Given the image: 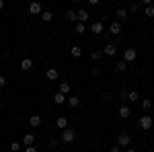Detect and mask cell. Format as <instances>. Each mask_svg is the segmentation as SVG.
<instances>
[{"label": "cell", "mask_w": 154, "mask_h": 152, "mask_svg": "<svg viewBox=\"0 0 154 152\" xmlns=\"http://www.w3.org/2000/svg\"><path fill=\"white\" fill-rule=\"evenodd\" d=\"M152 126H154V119L150 115H142V117H140V128H142L144 132L152 129Z\"/></svg>", "instance_id": "cell-1"}, {"label": "cell", "mask_w": 154, "mask_h": 152, "mask_svg": "<svg viewBox=\"0 0 154 152\" xmlns=\"http://www.w3.org/2000/svg\"><path fill=\"white\" fill-rule=\"evenodd\" d=\"M136 58H138V49H136V47H128V49L123 51V62L130 64V62H134Z\"/></svg>", "instance_id": "cell-2"}, {"label": "cell", "mask_w": 154, "mask_h": 152, "mask_svg": "<svg viewBox=\"0 0 154 152\" xmlns=\"http://www.w3.org/2000/svg\"><path fill=\"white\" fill-rule=\"evenodd\" d=\"M62 140L66 142V144L74 142V140H76V132H74V129H70V128H66L64 132H62Z\"/></svg>", "instance_id": "cell-3"}, {"label": "cell", "mask_w": 154, "mask_h": 152, "mask_svg": "<svg viewBox=\"0 0 154 152\" xmlns=\"http://www.w3.org/2000/svg\"><path fill=\"white\" fill-rule=\"evenodd\" d=\"M130 142H131L130 134H119V136H117V146H119V148H128Z\"/></svg>", "instance_id": "cell-4"}, {"label": "cell", "mask_w": 154, "mask_h": 152, "mask_svg": "<svg viewBox=\"0 0 154 152\" xmlns=\"http://www.w3.org/2000/svg\"><path fill=\"white\" fill-rule=\"evenodd\" d=\"M29 12H31V14H39V17H41V12H43V6H41V2H31V4H29Z\"/></svg>", "instance_id": "cell-5"}, {"label": "cell", "mask_w": 154, "mask_h": 152, "mask_svg": "<svg viewBox=\"0 0 154 152\" xmlns=\"http://www.w3.org/2000/svg\"><path fill=\"white\" fill-rule=\"evenodd\" d=\"M105 31V25L101 23V21H95V23L91 25V33H95V35H101Z\"/></svg>", "instance_id": "cell-6"}, {"label": "cell", "mask_w": 154, "mask_h": 152, "mask_svg": "<svg viewBox=\"0 0 154 152\" xmlns=\"http://www.w3.org/2000/svg\"><path fill=\"white\" fill-rule=\"evenodd\" d=\"M56 128L64 132V129L68 128V117H66V115H60L58 119H56Z\"/></svg>", "instance_id": "cell-7"}, {"label": "cell", "mask_w": 154, "mask_h": 152, "mask_svg": "<svg viewBox=\"0 0 154 152\" xmlns=\"http://www.w3.org/2000/svg\"><path fill=\"white\" fill-rule=\"evenodd\" d=\"M54 103H56V105H64V103H68V97H66V95H62L58 91V93L54 95Z\"/></svg>", "instance_id": "cell-8"}, {"label": "cell", "mask_w": 154, "mask_h": 152, "mask_svg": "<svg viewBox=\"0 0 154 152\" xmlns=\"http://www.w3.org/2000/svg\"><path fill=\"white\" fill-rule=\"evenodd\" d=\"M103 54H105V56H115V54H117V47L113 45V43H105V47H103Z\"/></svg>", "instance_id": "cell-9"}, {"label": "cell", "mask_w": 154, "mask_h": 152, "mask_svg": "<svg viewBox=\"0 0 154 152\" xmlns=\"http://www.w3.org/2000/svg\"><path fill=\"white\" fill-rule=\"evenodd\" d=\"M31 68H33V60H29V58L21 60V70H23V72H29Z\"/></svg>", "instance_id": "cell-10"}, {"label": "cell", "mask_w": 154, "mask_h": 152, "mask_svg": "<svg viewBox=\"0 0 154 152\" xmlns=\"http://www.w3.org/2000/svg\"><path fill=\"white\" fill-rule=\"evenodd\" d=\"M76 14H78V23H82V25L88 23V17H91V14H88V11H84V8H82V11H78Z\"/></svg>", "instance_id": "cell-11"}, {"label": "cell", "mask_w": 154, "mask_h": 152, "mask_svg": "<svg viewBox=\"0 0 154 152\" xmlns=\"http://www.w3.org/2000/svg\"><path fill=\"white\" fill-rule=\"evenodd\" d=\"M33 144H35V136H33V134H25L23 136V146L27 148V146H33Z\"/></svg>", "instance_id": "cell-12"}, {"label": "cell", "mask_w": 154, "mask_h": 152, "mask_svg": "<svg viewBox=\"0 0 154 152\" xmlns=\"http://www.w3.org/2000/svg\"><path fill=\"white\" fill-rule=\"evenodd\" d=\"M109 33L119 35V33H121V23H117V21H115V23H111V25H109Z\"/></svg>", "instance_id": "cell-13"}, {"label": "cell", "mask_w": 154, "mask_h": 152, "mask_svg": "<svg viewBox=\"0 0 154 152\" xmlns=\"http://www.w3.org/2000/svg\"><path fill=\"white\" fill-rule=\"evenodd\" d=\"M45 76H48V80H58V76H60L58 68H49V70L45 72Z\"/></svg>", "instance_id": "cell-14"}, {"label": "cell", "mask_w": 154, "mask_h": 152, "mask_svg": "<svg viewBox=\"0 0 154 152\" xmlns=\"http://www.w3.org/2000/svg\"><path fill=\"white\" fill-rule=\"evenodd\" d=\"M41 121H43L41 115H31V117H29V123H31L33 128H39V126H41Z\"/></svg>", "instance_id": "cell-15"}, {"label": "cell", "mask_w": 154, "mask_h": 152, "mask_svg": "<svg viewBox=\"0 0 154 152\" xmlns=\"http://www.w3.org/2000/svg\"><path fill=\"white\" fill-rule=\"evenodd\" d=\"M70 54H72V58H80V56H82V47L80 45H72Z\"/></svg>", "instance_id": "cell-16"}, {"label": "cell", "mask_w": 154, "mask_h": 152, "mask_svg": "<svg viewBox=\"0 0 154 152\" xmlns=\"http://www.w3.org/2000/svg\"><path fill=\"white\" fill-rule=\"evenodd\" d=\"M130 113H131V109H130L128 105H121V107H119V115H121V119L130 117Z\"/></svg>", "instance_id": "cell-17"}, {"label": "cell", "mask_w": 154, "mask_h": 152, "mask_svg": "<svg viewBox=\"0 0 154 152\" xmlns=\"http://www.w3.org/2000/svg\"><path fill=\"white\" fill-rule=\"evenodd\" d=\"M113 68H115V72H125V68H128V62H123V60H121V62H117Z\"/></svg>", "instance_id": "cell-18"}, {"label": "cell", "mask_w": 154, "mask_h": 152, "mask_svg": "<svg viewBox=\"0 0 154 152\" xmlns=\"http://www.w3.org/2000/svg\"><path fill=\"white\" fill-rule=\"evenodd\" d=\"M68 105H70V107H78V105H80V99L74 97V95H70V97H68Z\"/></svg>", "instance_id": "cell-19"}, {"label": "cell", "mask_w": 154, "mask_h": 152, "mask_svg": "<svg viewBox=\"0 0 154 152\" xmlns=\"http://www.w3.org/2000/svg\"><path fill=\"white\" fill-rule=\"evenodd\" d=\"M101 56H103V49H95V51H91V60H93V62H99Z\"/></svg>", "instance_id": "cell-20"}, {"label": "cell", "mask_w": 154, "mask_h": 152, "mask_svg": "<svg viewBox=\"0 0 154 152\" xmlns=\"http://www.w3.org/2000/svg\"><path fill=\"white\" fill-rule=\"evenodd\" d=\"M66 19H68V21H72V23H78V14H76L74 11H68V12H66Z\"/></svg>", "instance_id": "cell-21"}, {"label": "cell", "mask_w": 154, "mask_h": 152, "mask_svg": "<svg viewBox=\"0 0 154 152\" xmlns=\"http://www.w3.org/2000/svg\"><path fill=\"white\" fill-rule=\"evenodd\" d=\"M60 93L68 95V93H70V84H68V82H60Z\"/></svg>", "instance_id": "cell-22"}, {"label": "cell", "mask_w": 154, "mask_h": 152, "mask_svg": "<svg viewBox=\"0 0 154 152\" xmlns=\"http://www.w3.org/2000/svg\"><path fill=\"white\" fill-rule=\"evenodd\" d=\"M51 19H54V14H51L49 11H43V12H41V21H45V23H49Z\"/></svg>", "instance_id": "cell-23"}, {"label": "cell", "mask_w": 154, "mask_h": 152, "mask_svg": "<svg viewBox=\"0 0 154 152\" xmlns=\"http://www.w3.org/2000/svg\"><path fill=\"white\" fill-rule=\"evenodd\" d=\"M115 17H119V19L123 21V19L128 17V8H117V11H115Z\"/></svg>", "instance_id": "cell-24"}, {"label": "cell", "mask_w": 154, "mask_h": 152, "mask_svg": "<svg viewBox=\"0 0 154 152\" xmlns=\"http://www.w3.org/2000/svg\"><path fill=\"white\" fill-rule=\"evenodd\" d=\"M74 31H76L78 35H82L84 31H86V25H82V23H76V27H74Z\"/></svg>", "instance_id": "cell-25"}, {"label": "cell", "mask_w": 154, "mask_h": 152, "mask_svg": "<svg viewBox=\"0 0 154 152\" xmlns=\"http://www.w3.org/2000/svg\"><path fill=\"white\" fill-rule=\"evenodd\" d=\"M140 11V4H138V2H131L130 6H128V12H138Z\"/></svg>", "instance_id": "cell-26"}, {"label": "cell", "mask_w": 154, "mask_h": 152, "mask_svg": "<svg viewBox=\"0 0 154 152\" xmlns=\"http://www.w3.org/2000/svg\"><path fill=\"white\" fill-rule=\"evenodd\" d=\"M138 99H140V97H138V93H136V91H130V95H128V101H131V103H136Z\"/></svg>", "instance_id": "cell-27"}, {"label": "cell", "mask_w": 154, "mask_h": 152, "mask_svg": "<svg viewBox=\"0 0 154 152\" xmlns=\"http://www.w3.org/2000/svg\"><path fill=\"white\" fill-rule=\"evenodd\" d=\"M11 150L12 152H19V150H21V142H12V144H11Z\"/></svg>", "instance_id": "cell-28"}, {"label": "cell", "mask_w": 154, "mask_h": 152, "mask_svg": "<svg viewBox=\"0 0 154 152\" xmlns=\"http://www.w3.org/2000/svg\"><path fill=\"white\" fill-rule=\"evenodd\" d=\"M142 107H144V109H150V107H152V99H144Z\"/></svg>", "instance_id": "cell-29"}, {"label": "cell", "mask_w": 154, "mask_h": 152, "mask_svg": "<svg viewBox=\"0 0 154 152\" xmlns=\"http://www.w3.org/2000/svg\"><path fill=\"white\" fill-rule=\"evenodd\" d=\"M144 14H146V17H154V6H146Z\"/></svg>", "instance_id": "cell-30"}, {"label": "cell", "mask_w": 154, "mask_h": 152, "mask_svg": "<svg viewBox=\"0 0 154 152\" xmlns=\"http://www.w3.org/2000/svg\"><path fill=\"white\" fill-rule=\"evenodd\" d=\"M128 95H130V91L121 88V91H119V99H128Z\"/></svg>", "instance_id": "cell-31"}, {"label": "cell", "mask_w": 154, "mask_h": 152, "mask_svg": "<svg viewBox=\"0 0 154 152\" xmlns=\"http://www.w3.org/2000/svg\"><path fill=\"white\" fill-rule=\"evenodd\" d=\"M25 152H39V150H37L35 146H27V148H25Z\"/></svg>", "instance_id": "cell-32"}, {"label": "cell", "mask_w": 154, "mask_h": 152, "mask_svg": "<svg viewBox=\"0 0 154 152\" xmlns=\"http://www.w3.org/2000/svg\"><path fill=\"white\" fill-rule=\"evenodd\" d=\"M109 152H121V148L119 146H113V148H109Z\"/></svg>", "instance_id": "cell-33"}, {"label": "cell", "mask_w": 154, "mask_h": 152, "mask_svg": "<svg viewBox=\"0 0 154 152\" xmlns=\"http://www.w3.org/2000/svg\"><path fill=\"white\" fill-rule=\"evenodd\" d=\"M4 84H6V78H4V76L0 74V86H4Z\"/></svg>", "instance_id": "cell-34"}, {"label": "cell", "mask_w": 154, "mask_h": 152, "mask_svg": "<svg viewBox=\"0 0 154 152\" xmlns=\"http://www.w3.org/2000/svg\"><path fill=\"white\" fill-rule=\"evenodd\" d=\"M2 8H4V0H0V11H2Z\"/></svg>", "instance_id": "cell-35"}, {"label": "cell", "mask_w": 154, "mask_h": 152, "mask_svg": "<svg viewBox=\"0 0 154 152\" xmlns=\"http://www.w3.org/2000/svg\"><path fill=\"white\" fill-rule=\"evenodd\" d=\"M125 152H136V150H134V148H128V150H125Z\"/></svg>", "instance_id": "cell-36"}, {"label": "cell", "mask_w": 154, "mask_h": 152, "mask_svg": "<svg viewBox=\"0 0 154 152\" xmlns=\"http://www.w3.org/2000/svg\"><path fill=\"white\" fill-rule=\"evenodd\" d=\"M152 99H154V97H152ZM152 103H154V101H152Z\"/></svg>", "instance_id": "cell-37"}]
</instances>
